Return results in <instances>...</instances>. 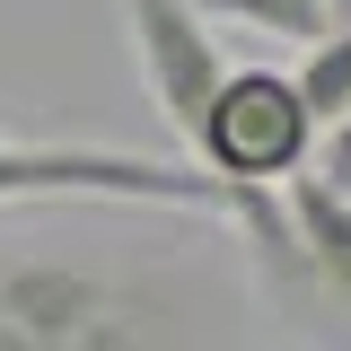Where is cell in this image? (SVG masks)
<instances>
[{
    "label": "cell",
    "mask_w": 351,
    "mask_h": 351,
    "mask_svg": "<svg viewBox=\"0 0 351 351\" xmlns=\"http://www.w3.org/2000/svg\"><path fill=\"white\" fill-rule=\"evenodd\" d=\"M290 80H299V97H307V114H316V123L334 132L351 114V27H334V36H316L299 53V71H290Z\"/></svg>",
    "instance_id": "obj_6"
},
{
    "label": "cell",
    "mask_w": 351,
    "mask_h": 351,
    "mask_svg": "<svg viewBox=\"0 0 351 351\" xmlns=\"http://www.w3.org/2000/svg\"><path fill=\"white\" fill-rule=\"evenodd\" d=\"M334 27H351V0H334Z\"/></svg>",
    "instance_id": "obj_8"
},
{
    "label": "cell",
    "mask_w": 351,
    "mask_h": 351,
    "mask_svg": "<svg viewBox=\"0 0 351 351\" xmlns=\"http://www.w3.org/2000/svg\"><path fill=\"white\" fill-rule=\"evenodd\" d=\"M123 27H132V62H141L149 106L167 114L176 141H193L202 114H211V97H219V80H228V53H219L211 18L193 0H123Z\"/></svg>",
    "instance_id": "obj_4"
},
{
    "label": "cell",
    "mask_w": 351,
    "mask_h": 351,
    "mask_svg": "<svg viewBox=\"0 0 351 351\" xmlns=\"http://www.w3.org/2000/svg\"><path fill=\"white\" fill-rule=\"evenodd\" d=\"M211 27H255V36L272 44H316V36H334V0H193Z\"/></svg>",
    "instance_id": "obj_5"
},
{
    "label": "cell",
    "mask_w": 351,
    "mask_h": 351,
    "mask_svg": "<svg viewBox=\"0 0 351 351\" xmlns=\"http://www.w3.org/2000/svg\"><path fill=\"white\" fill-rule=\"evenodd\" d=\"M132 219L88 202L80 228H53V211L0 228V351H237V281Z\"/></svg>",
    "instance_id": "obj_1"
},
{
    "label": "cell",
    "mask_w": 351,
    "mask_h": 351,
    "mask_svg": "<svg viewBox=\"0 0 351 351\" xmlns=\"http://www.w3.org/2000/svg\"><path fill=\"white\" fill-rule=\"evenodd\" d=\"M62 202H114V211H193L228 228L237 184L193 158H141L106 141H18L0 132V219L18 211H62Z\"/></svg>",
    "instance_id": "obj_2"
},
{
    "label": "cell",
    "mask_w": 351,
    "mask_h": 351,
    "mask_svg": "<svg viewBox=\"0 0 351 351\" xmlns=\"http://www.w3.org/2000/svg\"><path fill=\"white\" fill-rule=\"evenodd\" d=\"M316 176H325L334 193H351V114L325 132V149H316Z\"/></svg>",
    "instance_id": "obj_7"
},
{
    "label": "cell",
    "mask_w": 351,
    "mask_h": 351,
    "mask_svg": "<svg viewBox=\"0 0 351 351\" xmlns=\"http://www.w3.org/2000/svg\"><path fill=\"white\" fill-rule=\"evenodd\" d=\"M316 149H325V123L307 114L299 80L272 71V62H237L219 80L202 132L184 141V158L228 176V184H290V176H307Z\"/></svg>",
    "instance_id": "obj_3"
}]
</instances>
